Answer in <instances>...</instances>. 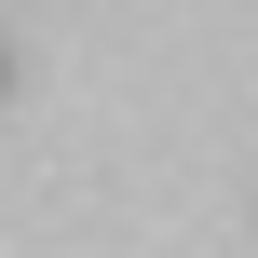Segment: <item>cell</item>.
Here are the masks:
<instances>
[{"instance_id":"1","label":"cell","mask_w":258,"mask_h":258,"mask_svg":"<svg viewBox=\"0 0 258 258\" xmlns=\"http://www.w3.org/2000/svg\"><path fill=\"white\" fill-rule=\"evenodd\" d=\"M0 82H14V68H0Z\"/></svg>"}]
</instances>
